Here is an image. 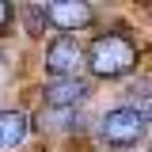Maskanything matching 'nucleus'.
I'll use <instances>...</instances> for the list:
<instances>
[{
    "label": "nucleus",
    "mask_w": 152,
    "mask_h": 152,
    "mask_svg": "<svg viewBox=\"0 0 152 152\" xmlns=\"http://www.w3.org/2000/svg\"><path fill=\"white\" fill-rule=\"evenodd\" d=\"M99 133H103V141L107 145H118V148H129V145H137L145 133H148V126H145V118L137 114V107H114V110L103 114V122H99Z\"/></svg>",
    "instance_id": "7ed1b4c3"
},
{
    "label": "nucleus",
    "mask_w": 152,
    "mask_h": 152,
    "mask_svg": "<svg viewBox=\"0 0 152 152\" xmlns=\"http://www.w3.org/2000/svg\"><path fill=\"white\" fill-rule=\"evenodd\" d=\"M42 15H46L50 27L72 34V31H80V27L95 23V8L91 4H80V0H53V4H42Z\"/></svg>",
    "instance_id": "20e7f679"
},
{
    "label": "nucleus",
    "mask_w": 152,
    "mask_h": 152,
    "mask_svg": "<svg viewBox=\"0 0 152 152\" xmlns=\"http://www.w3.org/2000/svg\"><path fill=\"white\" fill-rule=\"evenodd\" d=\"M80 69H88V46L72 34H57L46 46V72L53 80H69L80 76Z\"/></svg>",
    "instance_id": "f03ea898"
},
{
    "label": "nucleus",
    "mask_w": 152,
    "mask_h": 152,
    "mask_svg": "<svg viewBox=\"0 0 152 152\" xmlns=\"http://www.w3.org/2000/svg\"><path fill=\"white\" fill-rule=\"evenodd\" d=\"M141 61V50L129 34L122 31H107V34H95L91 46H88V69L99 80H122L129 76Z\"/></svg>",
    "instance_id": "f257e3e1"
},
{
    "label": "nucleus",
    "mask_w": 152,
    "mask_h": 152,
    "mask_svg": "<svg viewBox=\"0 0 152 152\" xmlns=\"http://www.w3.org/2000/svg\"><path fill=\"white\" fill-rule=\"evenodd\" d=\"M137 114L145 118V126H152V95H145V99L137 103Z\"/></svg>",
    "instance_id": "0eeeda50"
},
{
    "label": "nucleus",
    "mask_w": 152,
    "mask_h": 152,
    "mask_svg": "<svg viewBox=\"0 0 152 152\" xmlns=\"http://www.w3.org/2000/svg\"><path fill=\"white\" fill-rule=\"evenodd\" d=\"M91 95V84L84 80V76H69V80H50L46 84V107H53V110H76V103H84Z\"/></svg>",
    "instance_id": "39448f33"
},
{
    "label": "nucleus",
    "mask_w": 152,
    "mask_h": 152,
    "mask_svg": "<svg viewBox=\"0 0 152 152\" xmlns=\"http://www.w3.org/2000/svg\"><path fill=\"white\" fill-rule=\"evenodd\" d=\"M8 27H12V4H4V0H0V34H4Z\"/></svg>",
    "instance_id": "6e6552de"
},
{
    "label": "nucleus",
    "mask_w": 152,
    "mask_h": 152,
    "mask_svg": "<svg viewBox=\"0 0 152 152\" xmlns=\"http://www.w3.org/2000/svg\"><path fill=\"white\" fill-rule=\"evenodd\" d=\"M31 133V118L19 110H0V148H15Z\"/></svg>",
    "instance_id": "423d86ee"
}]
</instances>
